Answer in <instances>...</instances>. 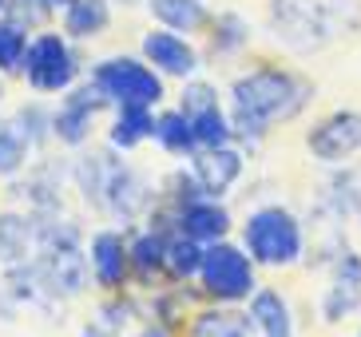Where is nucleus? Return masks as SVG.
Segmentation results:
<instances>
[{"instance_id":"6","label":"nucleus","mask_w":361,"mask_h":337,"mask_svg":"<svg viewBox=\"0 0 361 337\" xmlns=\"http://www.w3.org/2000/svg\"><path fill=\"white\" fill-rule=\"evenodd\" d=\"M159 202V183H151L135 163L123 159V151L107 147V171H104V190H99V214L119 226L143 222V214Z\"/></svg>"},{"instance_id":"15","label":"nucleus","mask_w":361,"mask_h":337,"mask_svg":"<svg viewBox=\"0 0 361 337\" xmlns=\"http://www.w3.org/2000/svg\"><path fill=\"white\" fill-rule=\"evenodd\" d=\"M175 226L183 234H191L195 243L211 246V243H223V238H234L238 234V219L234 211L226 207V199H211V195H202V199L187 202L175 211Z\"/></svg>"},{"instance_id":"42","label":"nucleus","mask_w":361,"mask_h":337,"mask_svg":"<svg viewBox=\"0 0 361 337\" xmlns=\"http://www.w3.org/2000/svg\"><path fill=\"white\" fill-rule=\"evenodd\" d=\"M111 4H123V8H139V4H143V8H147V0H111Z\"/></svg>"},{"instance_id":"3","label":"nucleus","mask_w":361,"mask_h":337,"mask_svg":"<svg viewBox=\"0 0 361 337\" xmlns=\"http://www.w3.org/2000/svg\"><path fill=\"white\" fill-rule=\"evenodd\" d=\"M87 75V60H84V44H75L60 24L32 32L28 56H24L20 80L32 95H60L72 92L80 80Z\"/></svg>"},{"instance_id":"14","label":"nucleus","mask_w":361,"mask_h":337,"mask_svg":"<svg viewBox=\"0 0 361 337\" xmlns=\"http://www.w3.org/2000/svg\"><path fill=\"white\" fill-rule=\"evenodd\" d=\"M128 231V250H131V286L139 294H151L167 286V234L147 231L143 222L123 226Z\"/></svg>"},{"instance_id":"26","label":"nucleus","mask_w":361,"mask_h":337,"mask_svg":"<svg viewBox=\"0 0 361 337\" xmlns=\"http://www.w3.org/2000/svg\"><path fill=\"white\" fill-rule=\"evenodd\" d=\"M12 119L20 123L24 139L36 147V155H40V151H48L56 143V131H52L56 104H48V95H32V99H24V104L12 111Z\"/></svg>"},{"instance_id":"11","label":"nucleus","mask_w":361,"mask_h":337,"mask_svg":"<svg viewBox=\"0 0 361 337\" xmlns=\"http://www.w3.org/2000/svg\"><path fill=\"white\" fill-rule=\"evenodd\" d=\"M139 56L155 68L159 75L167 80H195L202 75L207 68V56H202V44L195 36H183V32H171V28H159L151 24L143 36H139Z\"/></svg>"},{"instance_id":"32","label":"nucleus","mask_w":361,"mask_h":337,"mask_svg":"<svg viewBox=\"0 0 361 337\" xmlns=\"http://www.w3.org/2000/svg\"><path fill=\"white\" fill-rule=\"evenodd\" d=\"M191 127H195V139L199 147H226L234 143V127H231V107L226 104H214L199 116H191Z\"/></svg>"},{"instance_id":"19","label":"nucleus","mask_w":361,"mask_h":337,"mask_svg":"<svg viewBox=\"0 0 361 337\" xmlns=\"http://www.w3.org/2000/svg\"><path fill=\"white\" fill-rule=\"evenodd\" d=\"M151 131H155V107L119 104V107H111V116H107L104 143L123 151V155H131V151H139L143 143H151Z\"/></svg>"},{"instance_id":"13","label":"nucleus","mask_w":361,"mask_h":337,"mask_svg":"<svg viewBox=\"0 0 361 337\" xmlns=\"http://www.w3.org/2000/svg\"><path fill=\"white\" fill-rule=\"evenodd\" d=\"M246 159H250V151H243L238 143H226V147H199L187 163L211 199H231V190L246 175Z\"/></svg>"},{"instance_id":"44","label":"nucleus","mask_w":361,"mask_h":337,"mask_svg":"<svg viewBox=\"0 0 361 337\" xmlns=\"http://www.w3.org/2000/svg\"><path fill=\"white\" fill-rule=\"evenodd\" d=\"M8 4H12V0H0V16H4V12H8Z\"/></svg>"},{"instance_id":"38","label":"nucleus","mask_w":361,"mask_h":337,"mask_svg":"<svg viewBox=\"0 0 361 337\" xmlns=\"http://www.w3.org/2000/svg\"><path fill=\"white\" fill-rule=\"evenodd\" d=\"M20 314H24L20 302H16V298H12L8 290H4V286H0V321H16Z\"/></svg>"},{"instance_id":"45","label":"nucleus","mask_w":361,"mask_h":337,"mask_svg":"<svg viewBox=\"0 0 361 337\" xmlns=\"http://www.w3.org/2000/svg\"><path fill=\"white\" fill-rule=\"evenodd\" d=\"M357 337H361V329H357Z\"/></svg>"},{"instance_id":"39","label":"nucleus","mask_w":361,"mask_h":337,"mask_svg":"<svg viewBox=\"0 0 361 337\" xmlns=\"http://www.w3.org/2000/svg\"><path fill=\"white\" fill-rule=\"evenodd\" d=\"M128 337H179V333L167 329V326H159V321H143V326H135Z\"/></svg>"},{"instance_id":"4","label":"nucleus","mask_w":361,"mask_h":337,"mask_svg":"<svg viewBox=\"0 0 361 337\" xmlns=\"http://www.w3.org/2000/svg\"><path fill=\"white\" fill-rule=\"evenodd\" d=\"M87 80H96L99 92L111 104H139V107H163L171 99L167 75H159L139 52H111L87 63Z\"/></svg>"},{"instance_id":"31","label":"nucleus","mask_w":361,"mask_h":337,"mask_svg":"<svg viewBox=\"0 0 361 337\" xmlns=\"http://www.w3.org/2000/svg\"><path fill=\"white\" fill-rule=\"evenodd\" d=\"M329 211L341 214V219H361V163L345 171H338L334 179H329Z\"/></svg>"},{"instance_id":"41","label":"nucleus","mask_w":361,"mask_h":337,"mask_svg":"<svg viewBox=\"0 0 361 337\" xmlns=\"http://www.w3.org/2000/svg\"><path fill=\"white\" fill-rule=\"evenodd\" d=\"M32 4H40L44 12H52V16H60V8H64L68 0H32Z\"/></svg>"},{"instance_id":"37","label":"nucleus","mask_w":361,"mask_h":337,"mask_svg":"<svg viewBox=\"0 0 361 337\" xmlns=\"http://www.w3.org/2000/svg\"><path fill=\"white\" fill-rule=\"evenodd\" d=\"M4 16H8V20H16L20 28H28V32H40V28H48V24L56 20L52 12H44L40 4H32V0H12Z\"/></svg>"},{"instance_id":"1","label":"nucleus","mask_w":361,"mask_h":337,"mask_svg":"<svg viewBox=\"0 0 361 337\" xmlns=\"http://www.w3.org/2000/svg\"><path fill=\"white\" fill-rule=\"evenodd\" d=\"M314 95H318V84L282 60H258L226 84V104L255 111L270 127L302 119L314 104Z\"/></svg>"},{"instance_id":"18","label":"nucleus","mask_w":361,"mask_h":337,"mask_svg":"<svg viewBox=\"0 0 361 337\" xmlns=\"http://www.w3.org/2000/svg\"><path fill=\"white\" fill-rule=\"evenodd\" d=\"M202 302L199 286L187 282V286H159V290H151L143 294V306H147V321H159V326L175 329V333H187V321H191L195 306Z\"/></svg>"},{"instance_id":"23","label":"nucleus","mask_w":361,"mask_h":337,"mask_svg":"<svg viewBox=\"0 0 361 337\" xmlns=\"http://www.w3.org/2000/svg\"><path fill=\"white\" fill-rule=\"evenodd\" d=\"M111 20H116V8H111V0H68L56 24L72 36L75 44H92L99 36L111 32Z\"/></svg>"},{"instance_id":"29","label":"nucleus","mask_w":361,"mask_h":337,"mask_svg":"<svg viewBox=\"0 0 361 337\" xmlns=\"http://www.w3.org/2000/svg\"><path fill=\"white\" fill-rule=\"evenodd\" d=\"M318 314H322L326 326H341L345 317L361 314V286L334 282V278H329V286L322 290V298H318Z\"/></svg>"},{"instance_id":"40","label":"nucleus","mask_w":361,"mask_h":337,"mask_svg":"<svg viewBox=\"0 0 361 337\" xmlns=\"http://www.w3.org/2000/svg\"><path fill=\"white\" fill-rule=\"evenodd\" d=\"M75 337H116V333H107V329H104V326H99L96 317H87L84 326L75 329Z\"/></svg>"},{"instance_id":"36","label":"nucleus","mask_w":361,"mask_h":337,"mask_svg":"<svg viewBox=\"0 0 361 337\" xmlns=\"http://www.w3.org/2000/svg\"><path fill=\"white\" fill-rule=\"evenodd\" d=\"M326 274L334 278V282H353V286H361V250L345 243L338 254H334V262L326 266Z\"/></svg>"},{"instance_id":"5","label":"nucleus","mask_w":361,"mask_h":337,"mask_svg":"<svg viewBox=\"0 0 361 337\" xmlns=\"http://www.w3.org/2000/svg\"><path fill=\"white\" fill-rule=\"evenodd\" d=\"M202 302H223V306H246L258 286V262L250 258L238 238L211 243L202 254V270L195 278Z\"/></svg>"},{"instance_id":"16","label":"nucleus","mask_w":361,"mask_h":337,"mask_svg":"<svg viewBox=\"0 0 361 337\" xmlns=\"http://www.w3.org/2000/svg\"><path fill=\"white\" fill-rule=\"evenodd\" d=\"M36 246H40V214L8 202L0 211V266L28 262Z\"/></svg>"},{"instance_id":"27","label":"nucleus","mask_w":361,"mask_h":337,"mask_svg":"<svg viewBox=\"0 0 361 337\" xmlns=\"http://www.w3.org/2000/svg\"><path fill=\"white\" fill-rule=\"evenodd\" d=\"M32 159H36V147L24 139L20 123L12 116H0V179L8 183L16 175H24L32 167Z\"/></svg>"},{"instance_id":"35","label":"nucleus","mask_w":361,"mask_h":337,"mask_svg":"<svg viewBox=\"0 0 361 337\" xmlns=\"http://www.w3.org/2000/svg\"><path fill=\"white\" fill-rule=\"evenodd\" d=\"M231 107V127H234V143L243 151H258L266 143V135L274 131V127L266 123V119H258L255 111H243V107H234V104H226Z\"/></svg>"},{"instance_id":"25","label":"nucleus","mask_w":361,"mask_h":337,"mask_svg":"<svg viewBox=\"0 0 361 337\" xmlns=\"http://www.w3.org/2000/svg\"><path fill=\"white\" fill-rule=\"evenodd\" d=\"M92 317H96L107 333L128 337L135 326L147 321V306H143V294L139 290H119V294H99Z\"/></svg>"},{"instance_id":"17","label":"nucleus","mask_w":361,"mask_h":337,"mask_svg":"<svg viewBox=\"0 0 361 337\" xmlns=\"http://www.w3.org/2000/svg\"><path fill=\"white\" fill-rule=\"evenodd\" d=\"M183 337H255V317H250L246 306L199 302Z\"/></svg>"},{"instance_id":"7","label":"nucleus","mask_w":361,"mask_h":337,"mask_svg":"<svg viewBox=\"0 0 361 337\" xmlns=\"http://www.w3.org/2000/svg\"><path fill=\"white\" fill-rule=\"evenodd\" d=\"M266 28L286 52L314 56L334 36V20L322 0H270L266 4Z\"/></svg>"},{"instance_id":"43","label":"nucleus","mask_w":361,"mask_h":337,"mask_svg":"<svg viewBox=\"0 0 361 337\" xmlns=\"http://www.w3.org/2000/svg\"><path fill=\"white\" fill-rule=\"evenodd\" d=\"M4 95H8V80L0 75V104H4Z\"/></svg>"},{"instance_id":"24","label":"nucleus","mask_w":361,"mask_h":337,"mask_svg":"<svg viewBox=\"0 0 361 337\" xmlns=\"http://www.w3.org/2000/svg\"><path fill=\"white\" fill-rule=\"evenodd\" d=\"M151 143L171 159H187L199 151V139H195V127H191V116L179 111L175 104H163L155 107V131H151Z\"/></svg>"},{"instance_id":"28","label":"nucleus","mask_w":361,"mask_h":337,"mask_svg":"<svg viewBox=\"0 0 361 337\" xmlns=\"http://www.w3.org/2000/svg\"><path fill=\"white\" fill-rule=\"evenodd\" d=\"M202 254H207V246L195 243L191 234H167V282L171 286H187L199 278L202 270Z\"/></svg>"},{"instance_id":"22","label":"nucleus","mask_w":361,"mask_h":337,"mask_svg":"<svg viewBox=\"0 0 361 337\" xmlns=\"http://www.w3.org/2000/svg\"><path fill=\"white\" fill-rule=\"evenodd\" d=\"M147 16L159 28H171V32H183V36L202 40L207 28H211V20H214V8L207 0H147Z\"/></svg>"},{"instance_id":"9","label":"nucleus","mask_w":361,"mask_h":337,"mask_svg":"<svg viewBox=\"0 0 361 337\" xmlns=\"http://www.w3.org/2000/svg\"><path fill=\"white\" fill-rule=\"evenodd\" d=\"M36 278L44 294L56 306H68L92 290V266H87V246H40L32 254Z\"/></svg>"},{"instance_id":"8","label":"nucleus","mask_w":361,"mask_h":337,"mask_svg":"<svg viewBox=\"0 0 361 337\" xmlns=\"http://www.w3.org/2000/svg\"><path fill=\"white\" fill-rule=\"evenodd\" d=\"M111 99L99 92L96 80H80L72 92H64L56 99V119H52V131H56V147L64 151H80L96 139V123L99 116H111Z\"/></svg>"},{"instance_id":"20","label":"nucleus","mask_w":361,"mask_h":337,"mask_svg":"<svg viewBox=\"0 0 361 337\" xmlns=\"http://www.w3.org/2000/svg\"><path fill=\"white\" fill-rule=\"evenodd\" d=\"M250 40H255V28H250V20H246L243 12H214L211 28H207V36H202V56H207V63L211 60H238V56L250 48Z\"/></svg>"},{"instance_id":"12","label":"nucleus","mask_w":361,"mask_h":337,"mask_svg":"<svg viewBox=\"0 0 361 337\" xmlns=\"http://www.w3.org/2000/svg\"><path fill=\"white\" fill-rule=\"evenodd\" d=\"M87 266H92V286L99 294H119L135 290L131 286V250L123 226H99L87 234Z\"/></svg>"},{"instance_id":"33","label":"nucleus","mask_w":361,"mask_h":337,"mask_svg":"<svg viewBox=\"0 0 361 337\" xmlns=\"http://www.w3.org/2000/svg\"><path fill=\"white\" fill-rule=\"evenodd\" d=\"M202 195H207V190H202L199 179H195L191 163H183V167L167 171V175L159 179V202H163V207H171V211H179V207L202 199Z\"/></svg>"},{"instance_id":"2","label":"nucleus","mask_w":361,"mask_h":337,"mask_svg":"<svg viewBox=\"0 0 361 337\" xmlns=\"http://www.w3.org/2000/svg\"><path fill=\"white\" fill-rule=\"evenodd\" d=\"M238 243L250 250L258 270H294L306 262V222L286 202H258L238 219Z\"/></svg>"},{"instance_id":"21","label":"nucleus","mask_w":361,"mask_h":337,"mask_svg":"<svg viewBox=\"0 0 361 337\" xmlns=\"http://www.w3.org/2000/svg\"><path fill=\"white\" fill-rule=\"evenodd\" d=\"M246 310L255 317V337H298L294 306L278 286H258L246 302Z\"/></svg>"},{"instance_id":"34","label":"nucleus","mask_w":361,"mask_h":337,"mask_svg":"<svg viewBox=\"0 0 361 337\" xmlns=\"http://www.w3.org/2000/svg\"><path fill=\"white\" fill-rule=\"evenodd\" d=\"M223 95L226 92H219V84H214V80L195 75V80H183L179 95H175V107H179V111H187V116H199V111H207V107H214V104H226Z\"/></svg>"},{"instance_id":"10","label":"nucleus","mask_w":361,"mask_h":337,"mask_svg":"<svg viewBox=\"0 0 361 337\" xmlns=\"http://www.w3.org/2000/svg\"><path fill=\"white\" fill-rule=\"evenodd\" d=\"M306 151L322 167L353 163L361 155V111L357 107H338V111L314 119V127H306Z\"/></svg>"},{"instance_id":"30","label":"nucleus","mask_w":361,"mask_h":337,"mask_svg":"<svg viewBox=\"0 0 361 337\" xmlns=\"http://www.w3.org/2000/svg\"><path fill=\"white\" fill-rule=\"evenodd\" d=\"M28 44H32V32L20 28L16 20H8V16H0V75L4 80H20Z\"/></svg>"}]
</instances>
